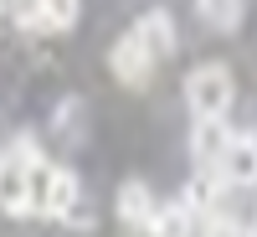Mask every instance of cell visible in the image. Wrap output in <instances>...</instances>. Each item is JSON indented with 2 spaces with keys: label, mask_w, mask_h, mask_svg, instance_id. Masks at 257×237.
I'll return each mask as SVG.
<instances>
[{
  "label": "cell",
  "mask_w": 257,
  "mask_h": 237,
  "mask_svg": "<svg viewBox=\"0 0 257 237\" xmlns=\"http://www.w3.org/2000/svg\"><path fill=\"white\" fill-rule=\"evenodd\" d=\"M47 165L41 160V149L31 139H16L11 149H0V211H11V217H26V211H36V170Z\"/></svg>",
  "instance_id": "6da1fadb"
},
{
  "label": "cell",
  "mask_w": 257,
  "mask_h": 237,
  "mask_svg": "<svg viewBox=\"0 0 257 237\" xmlns=\"http://www.w3.org/2000/svg\"><path fill=\"white\" fill-rule=\"evenodd\" d=\"M231 98H237V88H231V72L221 62H201V67L185 77V103H190V114H196V124H226Z\"/></svg>",
  "instance_id": "7a4b0ae2"
},
{
  "label": "cell",
  "mask_w": 257,
  "mask_h": 237,
  "mask_svg": "<svg viewBox=\"0 0 257 237\" xmlns=\"http://www.w3.org/2000/svg\"><path fill=\"white\" fill-rule=\"evenodd\" d=\"M77 0H26V6H11L16 26L21 31H36V36H57V31H72L77 26Z\"/></svg>",
  "instance_id": "3957f363"
},
{
  "label": "cell",
  "mask_w": 257,
  "mask_h": 237,
  "mask_svg": "<svg viewBox=\"0 0 257 237\" xmlns=\"http://www.w3.org/2000/svg\"><path fill=\"white\" fill-rule=\"evenodd\" d=\"M41 217H57V222H67V227H88V201H82V186L67 165H52V186H47V211Z\"/></svg>",
  "instance_id": "277c9868"
},
{
  "label": "cell",
  "mask_w": 257,
  "mask_h": 237,
  "mask_svg": "<svg viewBox=\"0 0 257 237\" xmlns=\"http://www.w3.org/2000/svg\"><path fill=\"white\" fill-rule=\"evenodd\" d=\"M108 67H113V77L123 83V88H144V83L155 77V57L144 52V41L134 31H123L113 41V52H108Z\"/></svg>",
  "instance_id": "5b68a950"
},
{
  "label": "cell",
  "mask_w": 257,
  "mask_h": 237,
  "mask_svg": "<svg viewBox=\"0 0 257 237\" xmlns=\"http://www.w3.org/2000/svg\"><path fill=\"white\" fill-rule=\"evenodd\" d=\"M216 176H221L231 191H252V186H257V134H231Z\"/></svg>",
  "instance_id": "8992f818"
},
{
  "label": "cell",
  "mask_w": 257,
  "mask_h": 237,
  "mask_svg": "<svg viewBox=\"0 0 257 237\" xmlns=\"http://www.w3.org/2000/svg\"><path fill=\"white\" fill-rule=\"evenodd\" d=\"M155 211H160V201L149 196L144 181H123L118 186V222L128 232H149V227H155Z\"/></svg>",
  "instance_id": "52a82bcc"
},
{
  "label": "cell",
  "mask_w": 257,
  "mask_h": 237,
  "mask_svg": "<svg viewBox=\"0 0 257 237\" xmlns=\"http://www.w3.org/2000/svg\"><path fill=\"white\" fill-rule=\"evenodd\" d=\"M226 144H231V129L226 124H196V134H190V155H196L201 176H216V170H221Z\"/></svg>",
  "instance_id": "ba28073f"
},
{
  "label": "cell",
  "mask_w": 257,
  "mask_h": 237,
  "mask_svg": "<svg viewBox=\"0 0 257 237\" xmlns=\"http://www.w3.org/2000/svg\"><path fill=\"white\" fill-rule=\"evenodd\" d=\"M134 36L144 41V52L155 57V62L175 52V21H170L165 11H149V16H139V21H134Z\"/></svg>",
  "instance_id": "9c48e42d"
},
{
  "label": "cell",
  "mask_w": 257,
  "mask_h": 237,
  "mask_svg": "<svg viewBox=\"0 0 257 237\" xmlns=\"http://www.w3.org/2000/svg\"><path fill=\"white\" fill-rule=\"evenodd\" d=\"M149 237H196V217H190V206H185V201H165V206L155 211Z\"/></svg>",
  "instance_id": "30bf717a"
},
{
  "label": "cell",
  "mask_w": 257,
  "mask_h": 237,
  "mask_svg": "<svg viewBox=\"0 0 257 237\" xmlns=\"http://www.w3.org/2000/svg\"><path fill=\"white\" fill-rule=\"evenodd\" d=\"M196 11H201V21H206L211 31H237L242 21H247V6H242V0H201Z\"/></svg>",
  "instance_id": "8fae6325"
}]
</instances>
